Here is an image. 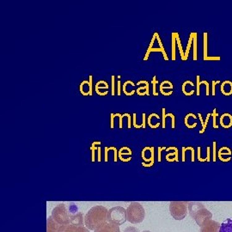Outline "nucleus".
<instances>
[{"label": "nucleus", "mask_w": 232, "mask_h": 232, "mask_svg": "<svg viewBox=\"0 0 232 232\" xmlns=\"http://www.w3.org/2000/svg\"><path fill=\"white\" fill-rule=\"evenodd\" d=\"M108 209L102 205H95L89 210L84 217V224L90 230H95L107 222Z\"/></svg>", "instance_id": "nucleus-1"}, {"label": "nucleus", "mask_w": 232, "mask_h": 232, "mask_svg": "<svg viewBox=\"0 0 232 232\" xmlns=\"http://www.w3.org/2000/svg\"><path fill=\"white\" fill-rule=\"evenodd\" d=\"M188 208L190 215L193 217L194 220L197 222V224L200 227H202L207 221L211 220L212 218V213H209L201 203L199 202L189 203Z\"/></svg>", "instance_id": "nucleus-2"}, {"label": "nucleus", "mask_w": 232, "mask_h": 232, "mask_svg": "<svg viewBox=\"0 0 232 232\" xmlns=\"http://www.w3.org/2000/svg\"><path fill=\"white\" fill-rule=\"evenodd\" d=\"M146 212L142 205L138 202H132L126 209L127 220L132 224H139L145 219Z\"/></svg>", "instance_id": "nucleus-3"}, {"label": "nucleus", "mask_w": 232, "mask_h": 232, "mask_svg": "<svg viewBox=\"0 0 232 232\" xmlns=\"http://www.w3.org/2000/svg\"><path fill=\"white\" fill-rule=\"evenodd\" d=\"M127 220L126 210L121 206H115L108 210L107 215V222L114 224L116 225H121Z\"/></svg>", "instance_id": "nucleus-4"}, {"label": "nucleus", "mask_w": 232, "mask_h": 232, "mask_svg": "<svg viewBox=\"0 0 232 232\" xmlns=\"http://www.w3.org/2000/svg\"><path fill=\"white\" fill-rule=\"evenodd\" d=\"M52 217L54 220L60 225H67L70 224V214L68 212V206L65 204H59L55 206L53 212Z\"/></svg>", "instance_id": "nucleus-5"}, {"label": "nucleus", "mask_w": 232, "mask_h": 232, "mask_svg": "<svg viewBox=\"0 0 232 232\" xmlns=\"http://www.w3.org/2000/svg\"><path fill=\"white\" fill-rule=\"evenodd\" d=\"M187 204L186 202H171L169 205V212L175 219L181 220L187 215Z\"/></svg>", "instance_id": "nucleus-6"}, {"label": "nucleus", "mask_w": 232, "mask_h": 232, "mask_svg": "<svg viewBox=\"0 0 232 232\" xmlns=\"http://www.w3.org/2000/svg\"><path fill=\"white\" fill-rule=\"evenodd\" d=\"M59 232H90V230L86 226H75L72 224L60 225Z\"/></svg>", "instance_id": "nucleus-7"}, {"label": "nucleus", "mask_w": 232, "mask_h": 232, "mask_svg": "<svg viewBox=\"0 0 232 232\" xmlns=\"http://www.w3.org/2000/svg\"><path fill=\"white\" fill-rule=\"evenodd\" d=\"M94 232H120L119 225L106 222L95 229Z\"/></svg>", "instance_id": "nucleus-8"}, {"label": "nucleus", "mask_w": 232, "mask_h": 232, "mask_svg": "<svg viewBox=\"0 0 232 232\" xmlns=\"http://www.w3.org/2000/svg\"><path fill=\"white\" fill-rule=\"evenodd\" d=\"M219 228H220V224L218 223H217L215 221L209 220L202 226L200 232H212L213 230L217 231L219 230Z\"/></svg>", "instance_id": "nucleus-9"}, {"label": "nucleus", "mask_w": 232, "mask_h": 232, "mask_svg": "<svg viewBox=\"0 0 232 232\" xmlns=\"http://www.w3.org/2000/svg\"><path fill=\"white\" fill-rule=\"evenodd\" d=\"M70 224L75 225V226H84V218L82 213H77L74 215H72L70 217Z\"/></svg>", "instance_id": "nucleus-10"}, {"label": "nucleus", "mask_w": 232, "mask_h": 232, "mask_svg": "<svg viewBox=\"0 0 232 232\" xmlns=\"http://www.w3.org/2000/svg\"><path fill=\"white\" fill-rule=\"evenodd\" d=\"M60 224L56 222L53 217H48L47 220V232H59Z\"/></svg>", "instance_id": "nucleus-11"}, {"label": "nucleus", "mask_w": 232, "mask_h": 232, "mask_svg": "<svg viewBox=\"0 0 232 232\" xmlns=\"http://www.w3.org/2000/svg\"><path fill=\"white\" fill-rule=\"evenodd\" d=\"M218 232H232V218H227L220 224Z\"/></svg>", "instance_id": "nucleus-12"}, {"label": "nucleus", "mask_w": 232, "mask_h": 232, "mask_svg": "<svg viewBox=\"0 0 232 232\" xmlns=\"http://www.w3.org/2000/svg\"><path fill=\"white\" fill-rule=\"evenodd\" d=\"M197 78V95H200V84H205L206 86V93L205 95H210V88H209V83L206 82V81H202V82H200V76L198 75L196 77Z\"/></svg>", "instance_id": "nucleus-13"}, {"label": "nucleus", "mask_w": 232, "mask_h": 232, "mask_svg": "<svg viewBox=\"0 0 232 232\" xmlns=\"http://www.w3.org/2000/svg\"><path fill=\"white\" fill-rule=\"evenodd\" d=\"M175 39H176L177 45H178L179 50H180V54H181V60H185V53L183 52V49H182V47H181V40H180V38H179V35H178V33H175Z\"/></svg>", "instance_id": "nucleus-14"}, {"label": "nucleus", "mask_w": 232, "mask_h": 232, "mask_svg": "<svg viewBox=\"0 0 232 232\" xmlns=\"http://www.w3.org/2000/svg\"><path fill=\"white\" fill-rule=\"evenodd\" d=\"M193 36H194V33H191L190 35V37H189L188 42V47H187V50L185 52V60L188 59V57L189 51H190V47H191V45H192V42L193 41Z\"/></svg>", "instance_id": "nucleus-15"}, {"label": "nucleus", "mask_w": 232, "mask_h": 232, "mask_svg": "<svg viewBox=\"0 0 232 232\" xmlns=\"http://www.w3.org/2000/svg\"><path fill=\"white\" fill-rule=\"evenodd\" d=\"M68 212H69L70 216H72V215H74L77 213H78V208L77 205L75 204V203H71V204L69 205V206H68Z\"/></svg>", "instance_id": "nucleus-16"}, {"label": "nucleus", "mask_w": 232, "mask_h": 232, "mask_svg": "<svg viewBox=\"0 0 232 232\" xmlns=\"http://www.w3.org/2000/svg\"><path fill=\"white\" fill-rule=\"evenodd\" d=\"M154 34H155V36H156V38H157V40H158V44H159V47H160V48H161L162 50V56H163V58H164V59H165V60H169V58H168V56H167V53H166L165 50H164L163 45L162 44V41H161V40H160V38H159V36H158V33H154Z\"/></svg>", "instance_id": "nucleus-17"}, {"label": "nucleus", "mask_w": 232, "mask_h": 232, "mask_svg": "<svg viewBox=\"0 0 232 232\" xmlns=\"http://www.w3.org/2000/svg\"><path fill=\"white\" fill-rule=\"evenodd\" d=\"M190 116H192V117H193V118H194V119H197V116H196V115H194L193 114H187V116L185 117V125L187 126V127H188V128H189V129H192V128H194V127L197 126V123L195 122V123H194L193 125H189L188 122V118L190 117Z\"/></svg>", "instance_id": "nucleus-18"}, {"label": "nucleus", "mask_w": 232, "mask_h": 232, "mask_svg": "<svg viewBox=\"0 0 232 232\" xmlns=\"http://www.w3.org/2000/svg\"><path fill=\"white\" fill-rule=\"evenodd\" d=\"M175 33L172 34V60H175Z\"/></svg>", "instance_id": "nucleus-19"}, {"label": "nucleus", "mask_w": 232, "mask_h": 232, "mask_svg": "<svg viewBox=\"0 0 232 232\" xmlns=\"http://www.w3.org/2000/svg\"><path fill=\"white\" fill-rule=\"evenodd\" d=\"M154 116H155L156 118H158V119L160 118V117H159V116H158L157 114H150L149 117H148V120H147V123H148V125H149L150 127H151V128H157V127H158V126H160V123H158V124H157L156 126H152V125H151V118H152V117H154Z\"/></svg>", "instance_id": "nucleus-20"}, {"label": "nucleus", "mask_w": 232, "mask_h": 232, "mask_svg": "<svg viewBox=\"0 0 232 232\" xmlns=\"http://www.w3.org/2000/svg\"><path fill=\"white\" fill-rule=\"evenodd\" d=\"M128 83H130L131 85L132 86H135V83H133L132 81H126V83H124L123 84V92L125 93V94L126 95H133L135 92H137V91H131V92H127L126 90V86L128 84Z\"/></svg>", "instance_id": "nucleus-21"}, {"label": "nucleus", "mask_w": 232, "mask_h": 232, "mask_svg": "<svg viewBox=\"0 0 232 232\" xmlns=\"http://www.w3.org/2000/svg\"><path fill=\"white\" fill-rule=\"evenodd\" d=\"M204 60L207 59V33H204Z\"/></svg>", "instance_id": "nucleus-22"}, {"label": "nucleus", "mask_w": 232, "mask_h": 232, "mask_svg": "<svg viewBox=\"0 0 232 232\" xmlns=\"http://www.w3.org/2000/svg\"><path fill=\"white\" fill-rule=\"evenodd\" d=\"M187 84H190V85H192V86H193L194 84H193L191 81H186V82H184L183 83V84H182V92H183V94L186 95H192L194 93V91H192L190 93H188V92H186L185 91V87Z\"/></svg>", "instance_id": "nucleus-23"}, {"label": "nucleus", "mask_w": 232, "mask_h": 232, "mask_svg": "<svg viewBox=\"0 0 232 232\" xmlns=\"http://www.w3.org/2000/svg\"><path fill=\"white\" fill-rule=\"evenodd\" d=\"M193 60H197V33L193 36Z\"/></svg>", "instance_id": "nucleus-24"}, {"label": "nucleus", "mask_w": 232, "mask_h": 232, "mask_svg": "<svg viewBox=\"0 0 232 232\" xmlns=\"http://www.w3.org/2000/svg\"><path fill=\"white\" fill-rule=\"evenodd\" d=\"M155 39H156V36H155V34H154L153 38H152V40H151V41H150V44L149 48H148V50H147V52H146V57L144 58V60H147V59H148V57H149L150 53V49H151V48H152V47H153L154 40H155Z\"/></svg>", "instance_id": "nucleus-25"}, {"label": "nucleus", "mask_w": 232, "mask_h": 232, "mask_svg": "<svg viewBox=\"0 0 232 232\" xmlns=\"http://www.w3.org/2000/svg\"><path fill=\"white\" fill-rule=\"evenodd\" d=\"M115 114V117L117 116V117H119V119H120V125H119V127L120 128V129H122V127H123V125H122V119H123V117H127L128 115H129V114Z\"/></svg>", "instance_id": "nucleus-26"}, {"label": "nucleus", "mask_w": 232, "mask_h": 232, "mask_svg": "<svg viewBox=\"0 0 232 232\" xmlns=\"http://www.w3.org/2000/svg\"><path fill=\"white\" fill-rule=\"evenodd\" d=\"M217 115H218V114H217L216 108H214V109H213V113L212 114V116L213 117V127H214V128H218V126L217 125L216 123V118Z\"/></svg>", "instance_id": "nucleus-27"}, {"label": "nucleus", "mask_w": 232, "mask_h": 232, "mask_svg": "<svg viewBox=\"0 0 232 232\" xmlns=\"http://www.w3.org/2000/svg\"><path fill=\"white\" fill-rule=\"evenodd\" d=\"M140 84H146V95H149V83H148V81H139L138 83H137V85H140Z\"/></svg>", "instance_id": "nucleus-28"}, {"label": "nucleus", "mask_w": 232, "mask_h": 232, "mask_svg": "<svg viewBox=\"0 0 232 232\" xmlns=\"http://www.w3.org/2000/svg\"><path fill=\"white\" fill-rule=\"evenodd\" d=\"M156 83H158V81H157V78H156V76H154L153 80H152V84H153V95L155 96H158V93L156 91Z\"/></svg>", "instance_id": "nucleus-29"}, {"label": "nucleus", "mask_w": 232, "mask_h": 232, "mask_svg": "<svg viewBox=\"0 0 232 232\" xmlns=\"http://www.w3.org/2000/svg\"><path fill=\"white\" fill-rule=\"evenodd\" d=\"M210 116H212V114H207V115H206V118H205V126L204 127L202 128V130L200 132V133H204L205 131V127H206V126H207V123H208V120H209V118H210Z\"/></svg>", "instance_id": "nucleus-30"}, {"label": "nucleus", "mask_w": 232, "mask_h": 232, "mask_svg": "<svg viewBox=\"0 0 232 232\" xmlns=\"http://www.w3.org/2000/svg\"><path fill=\"white\" fill-rule=\"evenodd\" d=\"M123 232H139V230L133 226H129V227L125 229V230Z\"/></svg>", "instance_id": "nucleus-31"}, {"label": "nucleus", "mask_w": 232, "mask_h": 232, "mask_svg": "<svg viewBox=\"0 0 232 232\" xmlns=\"http://www.w3.org/2000/svg\"><path fill=\"white\" fill-rule=\"evenodd\" d=\"M136 115L137 114H135V113L133 114V126H135V128H141V127H143V126L142 125L138 126V125H137V123H136Z\"/></svg>", "instance_id": "nucleus-32"}, {"label": "nucleus", "mask_w": 232, "mask_h": 232, "mask_svg": "<svg viewBox=\"0 0 232 232\" xmlns=\"http://www.w3.org/2000/svg\"><path fill=\"white\" fill-rule=\"evenodd\" d=\"M162 128H165V118L167 117L165 114V108H162Z\"/></svg>", "instance_id": "nucleus-33"}, {"label": "nucleus", "mask_w": 232, "mask_h": 232, "mask_svg": "<svg viewBox=\"0 0 232 232\" xmlns=\"http://www.w3.org/2000/svg\"><path fill=\"white\" fill-rule=\"evenodd\" d=\"M220 83V81H213L212 82V84H213V91H212V95H215V86H216V84H217V83Z\"/></svg>", "instance_id": "nucleus-34"}, {"label": "nucleus", "mask_w": 232, "mask_h": 232, "mask_svg": "<svg viewBox=\"0 0 232 232\" xmlns=\"http://www.w3.org/2000/svg\"><path fill=\"white\" fill-rule=\"evenodd\" d=\"M166 116L168 117H171V120H172V128H175V115L171 113H169V114H166Z\"/></svg>", "instance_id": "nucleus-35"}, {"label": "nucleus", "mask_w": 232, "mask_h": 232, "mask_svg": "<svg viewBox=\"0 0 232 232\" xmlns=\"http://www.w3.org/2000/svg\"><path fill=\"white\" fill-rule=\"evenodd\" d=\"M89 86H90V95H92V76H90L89 80Z\"/></svg>", "instance_id": "nucleus-36"}, {"label": "nucleus", "mask_w": 232, "mask_h": 232, "mask_svg": "<svg viewBox=\"0 0 232 232\" xmlns=\"http://www.w3.org/2000/svg\"><path fill=\"white\" fill-rule=\"evenodd\" d=\"M95 92H96L99 95H107L108 93V91H105V92H103V93L100 92V91H99V89L97 88V87H95Z\"/></svg>", "instance_id": "nucleus-37"}, {"label": "nucleus", "mask_w": 232, "mask_h": 232, "mask_svg": "<svg viewBox=\"0 0 232 232\" xmlns=\"http://www.w3.org/2000/svg\"><path fill=\"white\" fill-rule=\"evenodd\" d=\"M114 76H112V95H114Z\"/></svg>", "instance_id": "nucleus-38"}, {"label": "nucleus", "mask_w": 232, "mask_h": 232, "mask_svg": "<svg viewBox=\"0 0 232 232\" xmlns=\"http://www.w3.org/2000/svg\"><path fill=\"white\" fill-rule=\"evenodd\" d=\"M111 128H114V119L115 117V114H111Z\"/></svg>", "instance_id": "nucleus-39"}, {"label": "nucleus", "mask_w": 232, "mask_h": 232, "mask_svg": "<svg viewBox=\"0 0 232 232\" xmlns=\"http://www.w3.org/2000/svg\"><path fill=\"white\" fill-rule=\"evenodd\" d=\"M220 57H207L206 60H220Z\"/></svg>", "instance_id": "nucleus-40"}, {"label": "nucleus", "mask_w": 232, "mask_h": 232, "mask_svg": "<svg viewBox=\"0 0 232 232\" xmlns=\"http://www.w3.org/2000/svg\"><path fill=\"white\" fill-rule=\"evenodd\" d=\"M143 123H142V126H143V128L146 127V114H143Z\"/></svg>", "instance_id": "nucleus-41"}, {"label": "nucleus", "mask_w": 232, "mask_h": 232, "mask_svg": "<svg viewBox=\"0 0 232 232\" xmlns=\"http://www.w3.org/2000/svg\"><path fill=\"white\" fill-rule=\"evenodd\" d=\"M151 52H161V53H162V50L160 47H159V48H153V47H152V48L150 49V53H151Z\"/></svg>", "instance_id": "nucleus-42"}, {"label": "nucleus", "mask_w": 232, "mask_h": 232, "mask_svg": "<svg viewBox=\"0 0 232 232\" xmlns=\"http://www.w3.org/2000/svg\"><path fill=\"white\" fill-rule=\"evenodd\" d=\"M198 116H199V118H200V120L201 124H202V128H203L205 126V123H204V121H203V119H202V115H201V114H198Z\"/></svg>", "instance_id": "nucleus-43"}, {"label": "nucleus", "mask_w": 232, "mask_h": 232, "mask_svg": "<svg viewBox=\"0 0 232 232\" xmlns=\"http://www.w3.org/2000/svg\"><path fill=\"white\" fill-rule=\"evenodd\" d=\"M118 95H120V81H118Z\"/></svg>", "instance_id": "nucleus-44"}, {"label": "nucleus", "mask_w": 232, "mask_h": 232, "mask_svg": "<svg viewBox=\"0 0 232 232\" xmlns=\"http://www.w3.org/2000/svg\"><path fill=\"white\" fill-rule=\"evenodd\" d=\"M143 232H151V231H149V230H145V231H143Z\"/></svg>", "instance_id": "nucleus-45"}]
</instances>
